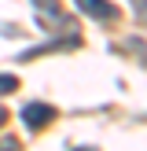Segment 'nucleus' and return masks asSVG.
Returning a JSON list of instances; mask_svg holds the SVG:
<instances>
[{
	"instance_id": "f257e3e1",
	"label": "nucleus",
	"mask_w": 147,
	"mask_h": 151,
	"mask_svg": "<svg viewBox=\"0 0 147 151\" xmlns=\"http://www.w3.org/2000/svg\"><path fill=\"white\" fill-rule=\"evenodd\" d=\"M37 4V22L41 26H55V29H66V33H77V26L70 22V15H63L55 7V0H33Z\"/></svg>"
},
{
	"instance_id": "f03ea898",
	"label": "nucleus",
	"mask_w": 147,
	"mask_h": 151,
	"mask_svg": "<svg viewBox=\"0 0 147 151\" xmlns=\"http://www.w3.org/2000/svg\"><path fill=\"white\" fill-rule=\"evenodd\" d=\"M22 122H26L29 133H41L44 125L55 122V107H51V103H26V107H22Z\"/></svg>"
},
{
	"instance_id": "7ed1b4c3",
	"label": "nucleus",
	"mask_w": 147,
	"mask_h": 151,
	"mask_svg": "<svg viewBox=\"0 0 147 151\" xmlns=\"http://www.w3.org/2000/svg\"><path fill=\"white\" fill-rule=\"evenodd\" d=\"M74 4H77L88 19H99V22H114L118 19V7L110 4V0H74Z\"/></svg>"
},
{
	"instance_id": "20e7f679",
	"label": "nucleus",
	"mask_w": 147,
	"mask_h": 151,
	"mask_svg": "<svg viewBox=\"0 0 147 151\" xmlns=\"http://www.w3.org/2000/svg\"><path fill=\"white\" fill-rule=\"evenodd\" d=\"M4 92H19V78L15 74H0V96Z\"/></svg>"
},
{
	"instance_id": "39448f33",
	"label": "nucleus",
	"mask_w": 147,
	"mask_h": 151,
	"mask_svg": "<svg viewBox=\"0 0 147 151\" xmlns=\"http://www.w3.org/2000/svg\"><path fill=\"white\" fill-rule=\"evenodd\" d=\"M0 151H19V140L15 137H0Z\"/></svg>"
},
{
	"instance_id": "423d86ee",
	"label": "nucleus",
	"mask_w": 147,
	"mask_h": 151,
	"mask_svg": "<svg viewBox=\"0 0 147 151\" xmlns=\"http://www.w3.org/2000/svg\"><path fill=\"white\" fill-rule=\"evenodd\" d=\"M136 15H140V22H147V0H136Z\"/></svg>"
},
{
	"instance_id": "0eeeda50",
	"label": "nucleus",
	"mask_w": 147,
	"mask_h": 151,
	"mask_svg": "<svg viewBox=\"0 0 147 151\" xmlns=\"http://www.w3.org/2000/svg\"><path fill=\"white\" fill-rule=\"evenodd\" d=\"M4 122H7V111H4V107H0V125H4Z\"/></svg>"
},
{
	"instance_id": "6e6552de",
	"label": "nucleus",
	"mask_w": 147,
	"mask_h": 151,
	"mask_svg": "<svg viewBox=\"0 0 147 151\" xmlns=\"http://www.w3.org/2000/svg\"><path fill=\"white\" fill-rule=\"evenodd\" d=\"M81 151H92V147H81Z\"/></svg>"
}]
</instances>
